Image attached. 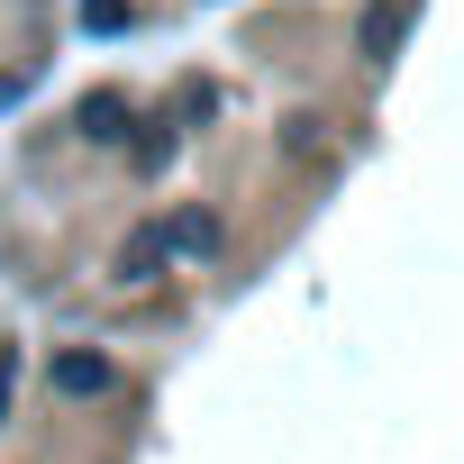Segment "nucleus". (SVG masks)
<instances>
[{
  "mask_svg": "<svg viewBox=\"0 0 464 464\" xmlns=\"http://www.w3.org/2000/svg\"><path fill=\"white\" fill-rule=\"evenodd\" d=\"M164 246H182V256H209V246H218V218H209V209H182V218L164 227Z\"/></svg>",
  "mask_w": 464,
  "mask_h": 464,
  "instance_id": "5",
  "label": "nucleus"
},
{
  "mask_svg": "<svg viewBox=\"0 0 464 464\" xmlns=\"http://www.w3.org/2000/svg\"><path fill=\"white\" fill-rule=\"evenodd\" d=\"M82 19H92V28H128V0H92Z\"/></svg>",
  "mask_w": 464,
  "mask_h": 464,
  "instance_id": "7",
  "label": "nucleus"
},
{
  "mask_svg": "<svg viewBox=\"0 0 464 464\" xmlns=\"http://www.w3.org/2000/svg\"><path fill=\"white\" fill-rule=\"evenodd\" d=\"M119 382V364L110 355H92V346H73V355H55V392H73V401H92V392H110Z\"/></svg>",
  "mask_w": 464,
  "mask_h": 464,
  "instance_id": "1",
  "label": "nucleus"
},
{
  "mask_svg": "<svg viewBox=\"0 0 464 464\" xmlns=\"http://www.w3.org/2000/svg\"><path fill=\"white\" fill-rule=\"evenodd\" d=\"M82 137L119 146V137H128V101H119V92H92V101H82Z\"/></svg>",
  "mask_w": 464,
  "mask_h": 464,
  "instance_id": "4",
  "label": "nucleus"
},
{
  "mask_svg": "<svg viewBox=\"0 0 464 464\" xmlns=\"http://www.w3.org/2000/svg\"><path fill=\"white\" fill-rule=\"evenodd\" d=\"M10 392H19V346H0V419H10Z\"/></svg>",
  "mask_w": 464,
  "mask_h": 464,
  "instance_id": "6",
  "label": "nucleus"
},
{
  "mask_svg": "<svg viewBox=\"0 0 464 464\" xmlns=\"http://www.w3.org/2000/svg\"><path fill=\"white\" fill-rule=\"evenodd\" d=\"M401 28H410L401 0H373V10H364V55H373V64H382V55H401Z\"/></svg>",
  "mask_w": 464,
  "mask_h": 464,
  "instance_id": "2",
  "label": "nucleus"
},
{
  "mask_svg": "<svg viewBox=\"0 0 464 464\" xmlns=\"http://www.w3.org/2000/svg\"><path fill=\"white\" fill-rule=\"evenodd\" d=\"M155 265H164V227H137L119 246V283H155Z\"/></svg>",
  "mask_w": 464,
  "mask_h": 464,
  "instance_id": "3",
  "label": "nucleus"
},
{
  "mask_svg": "<svg viewBox=\"0 0 464 464\" xmlns=\"http://www.w3.org/2000/svg\"><path fill=\"white\" fill-rule=\"evenodd\" d=\"M19 92H28V73H0V110H10V101H19Z\"/></svg>",
  "mask_w": 464,
  "mask_h": 464,
  "instance_id": "8",
  "label": "nucleus"
}]
</instances>
